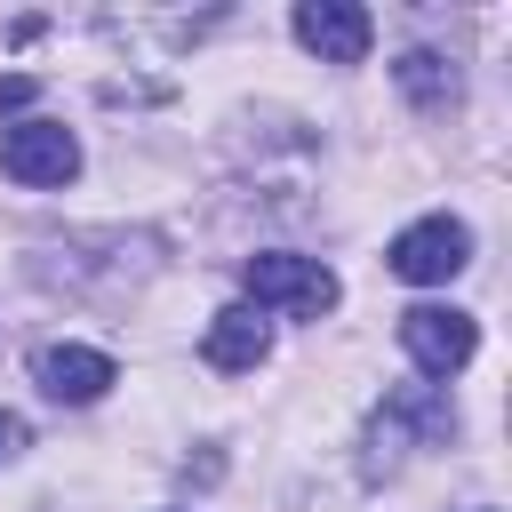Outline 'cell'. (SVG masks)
I'll use <instances>...</instances> for the list:
<instances>
[{"instance_id": "4", "label": "cell", "mask_w": 512, "mask_h": 512, "mask_svg": "<svg viewBox=\"0 0 512 512\" xmlns=\"http://www.w3.org/2000/svg\"><path fill=\"white\" fill-rule=\"evenodd\" d=\"M72 168H80V144L64 120H16L0 136V176H16V184H64Z\"/></svg>"}, {"instance_id": "10", "label": "cell", "mask_w": 512, "mask_h": 512, "mask_svg": "<svg viewBox=\"0 0 512 512\" xmlns=\"http://www.w3.org/2000/svg\"><path fill=\"white\" fill-rule=\"evenodd\" d=\"M16 448H24V416H8V408H0V464H8Z\"/></svg>"}, {"instance_id": "9", "label": "cell", "mask_w": 512, "mask_h": 512, "mask_svg": "<svg viewBox=\"0 0 512 512\" xmlns=\"http://www.w3.org/2000/svg\"><path fill=\"white\" fill-rule=\"evenodd\" d=\"M32 96H40V80H32V72H8V80H0V120H8V112H24Z\"/></svg>"}, {"instance_id": "1", "label": "cell", "mask_w": 512, "mask_h": 512, "mask_svg": "<svg viewBox=\"0 0 512 512\" xmlns=\"http://www.w3.org/2000/svg\"><path fill=\"white\" fill-rule=\"evenodd\" d=\"M240 280H248V296H256V304H280V312H304V320H320V312L336 304V272H328V264H312V256H288V248L248 256V264H240Z\"/></svg>"}, {"instance_id": "8", "label": "cell", "mask_w": 512, "mask_h": 512, "mask_svg": "<svg viewBox=\"0 0 512 512\" xmlns=\"http://www.w3.org/2000/svg\"><path fill=\"white\" fill-rule=\"evenodd\" d=\"M392 80L424 104V112H440V104H456V64L448 56H432V48H408L400 64H392Z\"/></svg>"}, {"instance_id": "5", "label": "cell", "mask_w": 512, "mask_h": 512, "mask_svg": "<svg viewBox=\"0 0 512 512\" xmlns=\"http://www.w3.org/2000/svg\"><path fill=\"white\" fill-rule=\"evenodd\" d=\"M296 40H304L320 64H360L368 40H376V16L352 8V0H304V8H296Z\"/></svg>"}, {"instance_id": "6", "label": "cell", "mask_w": 512, "mask_h": 512, "mask_svg": "<svg viewBox=\"0 0 512 512\" xmlns=\"http://www.w3.org/2000/svg\"><path fill=\"white\" fill-rule=\"evenodd\" d=\"M32 376H40L48 400H72V408H88V400H104L120 384V368L104 352H88V344H40L32 352Z\"/></svg>"}, {"instance_id": "3", "label": "cell", "mask_w": 512, "mask_h": 512, "mask_svg": "<svg viewBox=\"0 0 512 512\" xmlns=\"http://www.w3.org/2000/svg\"><path fill=\"white\" fill-rule=\"evenodd\" d=\"M400 280H416V288H432V280H456L464 264H472V232L456 224V216H424V224H408L400 240H392V256H384Z\"/></svg>"}, {"instance_id": "2", "label": "cell", "mask_w": 512, "mask_h": 512, "mask_svg": "<svg viewBox=\"0 0 512 512\" xmlns=\"http://www.w3.org/2000/svg\"><path fill=\"white\" fill-rule=\"evenodd\" d=\"M400 344H408V360H416L424 376H456V368L480 352V328H472V312H456V304H416V312H400Z\"/></svg>"}, {"instance_id": "7", "label": "cell", "mask_w": 512, "mask_h": 512, "mask_svg": "<svg viewBox=\"0 0 512 512\" xmlns=\"http://www.w3.org/2000/svg\"><path fill=\"white\" fill-rule=\"evenodd\" d=\"M208 368H256L264 352H272V328H264V312L256 304H224L216 320H208Z\"/></svg>"}]
</instances>
